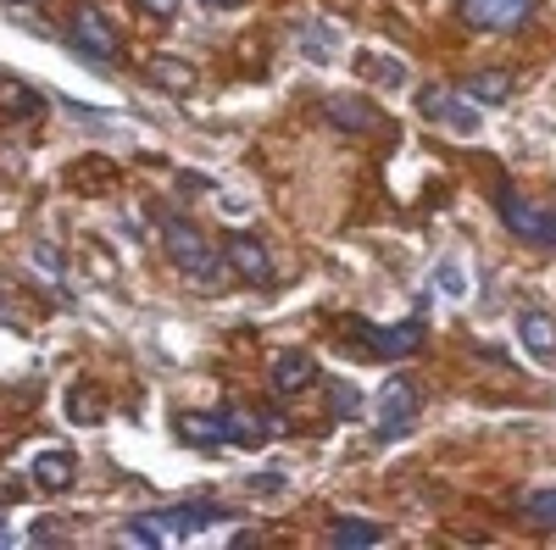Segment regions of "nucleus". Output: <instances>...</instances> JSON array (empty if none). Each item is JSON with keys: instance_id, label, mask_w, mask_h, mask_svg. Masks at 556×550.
Listing matches in <instances>:
<instances>
[{"instance_id": "obj_26", "label": "nucleus", "mask_w": 556, "mask_h": 550, "mask_svg": "<svg viewBox=\"0 0 556 550\" xmlns=\"http://www.w3.org/2000/svg\"><path fill=\"white\" fill-rule=\"evenodd\" d=\"M134 7L146 12V17H173V12L184 7V0H134Z\"/></svg>"}, {"instance_id": "obj_19", "label": "nucleus", "mask_w": 556, "mask_h": 550, "mask_svg": "<svg viewBox=\"0 0 556 550\" xmlns=\"http://www.w3.org/2000/svg\"><path fill=\"white\" fill-rule=\"evenodd\" d=\"M329 539H334V545H384L390 534H384L379 523H367V517H334V523H329Z\"/></svg>"}, {"instance_id": "obj_5", "label": "nucleus", "mask_w": 556, "mask_h": 550, "mask_svg": "<svg viewBox=\"0 0 556 550\" xmlns=\"http://www.w3.org/2000/svg\"><path fill=\"white\" fill-rule=\"evenodd\" d=\"M417 112H424L429 123H440L445 133H462V140H473V133L484 128L479 101H468L462 89H445V84H429L424 95H417Z\"/></svg>"}, {"instance_id": "obj_2", "label": "nucleus", "mask_w": 556, "mask_h": 550, "mask_svg": "<svg viewBox=\"0 0 556 550\" xmlns=\"http://www.w3.org/2000/svg\"><path fill=\"white\" fill-rule=\"evenodd\" d=\"M162 245H167V256H173V267L184 272V279H190V284H217L223 279V256L212 251V240L201 234V228L190 222V217H178V212H167L162 222Z\"/></svg>"}, {"instance_id": "obj_21", "label": "nucleus", "mask_w": 556, "mask_h": 550, "mask_svg": "<svg viewBox=\"0 0 556 550\" xmlns=\"http://www.w3.org/2000/svg\"><path fill=\"white\" fill-rule=\"evenodd\" d=\"M523 523H534V528H556V489H540V495L523 500Z\"/></svg>"}, {"instance_id": "obj_15", "label": "nucleus", "mask_w": 556, "mask_h": 550, "mask_svg": "<svg viewBox=\"0 0 556 550\" xmlns=\"http://www.w3.org/2000/svg\"><path fill=\"white\" fill-rule=\"evenodd\" d=\"M112 183H117V162H106V156H84V162L67 167L73 195H101V190H112Z\"/></svg>"}, {"instance_id": "obj_1", "label": "nucleus", "mask_w": 556, "mask_h": 550, "mask_svg": "<svg viewBox=\"0 0 556 550\" xmlns=\"http://www.w3.org/2000/svg\"><path fill=\"white\" fill-rule=\"evenodd\" d=\"M178 434L190 445H262L273 434H285V423L273 411H251V406H228V411H184Z\"/></svg>"}, {"instance_id": "obj_10", "label": "nucleus", "mask_w": 556, "mask_h": 550, "mask_svg": "<svg viewBox=\"0 0 556 550\" xmlns=\"http://www.w3.org/2000/svg\"><path fill=\"white\" fill-rule=\"evenodd\" d=\"M312 384H317V361H312L306 350H278V356H273L267 389H273L278 400H295V395H306Z\"/></svg>"}, {"instance_id": "obj_14", "label": "nucleus", "mask_w": 556, "mask_h": 550, "mask_svg": "<svg viewBox=\"0 0 556 550\" xmlns=\"http://www.w3.org/2000/svg\"><path fill=\"white\" fill-rule=\"evenodd\" d=\"M73 473H78L73 450H39L34 462H28V478H34V489H45V495H62V489L73 484Z\"/></svg>"}, {"instance_id": "obj_6", "label": "nucleus", "mask_w": 556, "mask_h": 550, "mask_svg": "<svg viewBox=\"0 0 556 550\" xmlns=\"http://www.w3.org/2000/svg\"><path fill=\"white\" fill-rule=\"evenodd\" d=\"M495 206H501V222L513 228L518 240H529V245H556V212L529 206V201L513 195V190H495Z\"/></svg>"}, {"instance_id": "obj_3", "label": "nucleus", "mask_w": 556, "mask_h": 550, "mask_svg": "<svg viewBox=\"0 0 556 550\" xmlns=\"http://www.w3.org/2000/svg\"><path fill=\"white\" fill-rule=\"evenodd\" d=\"M334 334L345 340V350H351V356H367V361H406L412 350H424V323L374 329V323H356V317H340Z\"/></svg>"}, {"instance_id": "obj_23", "label": "nucleus", "mask_w": 556, "mask_h": 550, "mask_svg": "<svg viewBox=\"0 0 556 550\" xmlns=\"http://www.w3.org/2000/svg\"><path fill=\"white\" fill-rule=\"evenodd\" d=\"M67 418H73V423H96V418H101V400H96V389H89V384H78V389L67 395Z\"/></svg>"}, {"instance_id": "obj_24", "label": "nucleus", "mask_w": 556, "mask_h": 550, "mask_svg": "<svg viewBox=\"0 0 556 550\" xmlns=\"http://www.w3.org/2000/svg\"><path fill=\"white\" fill-rule=\"evenodd\" d=\"M329 411H334V418H356V411H362L356 389H351V384H334V389H329Z\"/></svg>"}, {"instance_id": "obj_8", "label": "nucleus", "mask_w": 556, "mask_h": 550, "mask_svg": "<svg viewBox=\"0 0 556 550\" xmlns=\"http://www.w3.org/2000/svg\"><path fill=\"white\" fill-rule=\"evenodd\" d=\"M223 261H228V272H235V279H245V284H256V290H267V284L278 279V267H273V256H267V245H262L256 234H228V240H223Z\"/></svg>"}, {"instance_id": "obj_12", "label": "nucleus", "mask_w": 556, "mask_h": 550, "mask_svg": "<svg viewBox=\"0 0 556 550\" xmlns=\"http://www.w3.org/2000/svg\"><path fill=\"white\" fill-rule=\"evenodd\" d=\"M0 117H7V123H39L45 117V95L34 84L0 73Z\"/></svg>"}, {"instance_id": "obj_4", "label": "nucleus", "mask_w": 556, "mask_h": 550, "mask_svg": "<svg viewBox=\"0 0 556 550\" xmlns=\"http://www.w3.org/2000/svg\"><path fill=\"white\" fill-rule=\"evenodd\" d=\"M67 39L89 62H123V34H117V23L96 7V0H78V7L67 12Z\"/></svg>"}, {"instance_id": "obj_17", "label": "nucleus", "mask_w": 556, "mask_h": 550, "mask_svg": "<svg viewBox=\"0 0 556 550\" xmlns=\"http://www.w3.org/2000/svg\"><path fill=\"white\" fill-rule=\"evenodd\" d=\"M518 340L529 345L534 361H551V356H556V323H551L545 311H523V317H518Z\"/></svg>"}, {"instance_id": "obj_16", "label": "nucleus", "mask_w": 556, "mask_h": 550, "mask_svg": "<svg viewBox=\"0 0 556 550\" xmlns=\"http://www.w3.org/2000/svg\"><path fill=\"white\" fill-rule=\"evenodd\" d=\"M462 95L479 101V106H506V101H513V73H506V67H484V73H473L468 84H462Z\"/></svg>"}, {"instance_id": "obj_13", "label": "nucleus", "mask_w": 556, "mask_h": 550, "mask_svg": "<svg viewBox=\"0 0 556 550\" xmlns=\"http://www.w3.org/2000/svg\"><path fill=\"white\" fill-rule=\"evenodd\" d=\"M323 117H329L334 128H345V133H374V128H384V112H379L374 101H362V95H334L329 106H323Z\"/></svg>"}, {"instance_id": "obj_11", "label": "nucleus", "mask_w": 556, "mask_h": 550, "mask_svg": "<svg viewBox=\"0 0 556 550\" xmlns=\"http://www.w3.org/2000/svg\"><path fill=\"white\" fill-rule=\"evenodd\" d=\"M228 512L223 507H212V500H190V507H167V512H151L146 523L156 528V534H195V528H212V523H223Z\"/></svg>"}, {"instance_id": "obj_29", "label": "nucleus", "mask_w": 556, "mask_h": 550, "mask_svg": "<svg viewBox=\"0 0 556 550\" xmlns=\"http://www.w3.org/2000/svg\"><path fill=\"white\" fill-rule=\"evenodd\" d=\"M206 7H240V0H206Z\"/></svg>"}, {"instance_id": "obj_7", "label": "nucleus", "mask_w": 556, "mask_h": 550, "mask_svg": "<svg viewBox=\"0 0 556 550\" xmlns=\"http://www.w3.org/2000/svg\"><path fill=\"white\" fill-rule=\"evenodd\" d=\"M417 406H424L417 384L412 379H390L379 389V439H406L412 423H417Z\"/></svg>"}, {"instance_id": "obj_22", "label": "nucleus", "mask_w": 556, "mask_h": 550, "mask_svg": "<svg viewBox=\"0 0 556 550\" xmlns=\"http://www.w3.org/2000/svg\"><path fill=\"white\" fill-rule=\"evenodd\" d=\"M334 44H340V34L329 39V28H323V23H306V28H301V51L317 56V62H329V56H334Z\"/></svg>"}, {"instance_id": "obj_25", "label": "nucleus", "mask_w": 556, "mask_h": 550, "mask_svg": "<svg viewBox=\"0 0 556 550\" xmlns=\"http://www.w3.org/2000/svg\"><path fill=\"white\" fill-rule=\"evenodd\" d=\"M7 17H12V23H23V28H34L39 39H56V28H51V23H45V17H39L34 7H7Z\"/></svg>"}, {"instance_id": "obj_28", "label": "nucleus", "mask_w": 556, "mask_h": 550, "mask_svg": "<svg viewBox=\"0 0 556 550\" xmlns=\"http://www.w3.org/2000/svg\"><path fill=\"white\" fill-rule=\"evenodd\" d=\"M251 489H256V495H278V489H285V478H278V473H262Z\"/></svg>"}, {"instance_id": "obj_27", "label": "nucleus", "mask_w": 556, "mask_h": 550, "mask_svg": "<svg viewBox=\"0 0 556 550\" xmlns=\"http://www.w3.org/2000/svg\"><path fill=\"white\" fill-rule=\"evenodd\" d=\"M440 284H445L451 295H462V290H468V279L456 272V261H440Z\"/></svg>"}, {"instance_id": "obj_20", "label": "nucleus", "mask_w": 556, "mask_h": 550, "mask_svg": "<svg viewBox=\"0 0 556 550\" xmlns=\"http://www.w3.org/2000/svg\"><path fill=\"white\" fill-rule=\"evenodd\" d=\"M362 73H367V78H379L384 89H401V84H406V62H395V56H374V51L362 56Z\"/></svg>"}, {"instance_id": "obj_18", "label": "nucleus", "mask_w": 556, "mask_h": 550, "mask_svg": "<svg viewBox=\"0 0 556 550\" xmlns=\"http://www.w3.org/2000/svg\"><path fill=\"white\" fill-rule=\"evenodd\" d=\"M151 78L162 89H173V95H190V89H195V67L178 62V56H151Z\"/></svg>"}, {"instance_id": "obj_9", "label": "nucleus", "mask_w": 556, "mask_h": 550, "mask_svg": "<svg viewBox=\"0 0 556 550\" xmlns=\"http://www.w3.org/2000/svg\"><path fill=\"white\" fill-rule=\"evenodd\" d=\"M462 17L479 34H513L534 17V0H462Z\"/></svg>"}]
</instances>
